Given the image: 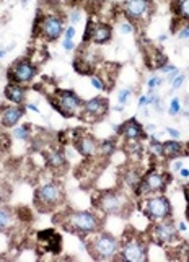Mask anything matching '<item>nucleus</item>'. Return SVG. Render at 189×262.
<instances>
[{"label": "nucleus", "mask_w": 189, "mask_h": 262, "mask_svg": "<svg viewBox=\"0 0 189 262\" xmlns=\"http://www.w3.org/2000/svg\"><path fill=\"white\" fill-rule=\"evenodd\" d=\"M92 248V256L100 260H110L114 259L119 252V241L108 233H100L90 243Z\"/></svg>", "instance_id": "nucleus-1"}, {"label": "nucleus", "mask_w": 189, "mask_h": 262, "mask_svg": "<svg viewBox=\"0 0 189 262\" xmlns=\"http://www.w3.org/2000/svg\"><path fill=\"white\" fill-rule=\"evenodd\" d=\"M62 187L57 183H49L36 191L34 204L39 207V210H51L62 202Z\"/></svg>", "instance_id": "nucleus-2"}, {"label": "nucleus", "mask_w": 189, "mask_h": 262, "mask_svg": "<svg viewBox=\"0 0 189 262\" xmlns=\"http://www.w3.org/2000/svg\"><path fill=\"white\" fill-rule=\"evenodd\" d=\"M67 222L66 227L75 233H93L100 228V220L92 212H72Z\"/></svg>", "instance_id": "nucleus-3"}, {"label": "nucleus", "mask_w": 189, "mask_h": 262, "mask_svg": "<svg viewBox=\"0 0 189 262\" xmlns=\"http://www.w3.org/2000/svg\"><path fill=\"white\" fill-rule=\"evenodd\" d=\"M143 212L152 222L166 220L172 215V205H170V201L165 195L150 197L143 202Z\"/></svg>", "instance_id": "nucleus-4"}, {"label": "nucleus", "mask_w": 189, "mask_h": 262, "mask_svg": "<svg viewBox=\"0 0 189 262\" xmlns=\"http://www.w3.org/2000/svg\"><path fill=\"white\" fill-rule=\"evenodd\" d=\"M82 101L74 92H67V90H60L56 93V99L52 101V106L66 117H72L80 107H82Z\"/></svg>", "instance_id": "nucleus-5"}, {"label": "nucleus", "mask_w": 189, "mask_h": 262, "mask_svg": "<svg viewBox=\"0 0 189 262\" xmlns=\"http://www.w3.org/2000/svg\"><path fill=\"white\" fill-rule=\"evenodd\" d=\"M96 205L100 207L103 212L110 213V215H121L125 207H128V199H125L121 192L110 191V192H104L100 195Z\"/></svg>", "instance_id": "nucleus-6"}, {"label": "nucleus", "mask_w": 189, "mask_h": 262, "mask_svg": "<svg viewBox=\"0 0 189 262\" xmlns=\"http://www.w3.org/2000/svg\"><path fill=\"white\" fill-rule=\"evenodd\" d=\"M168 184V178L161 173H155L152 171L147 176H143L139 181V187H137V195H145V194H155L165 191V187Z\"/></svg>", "instance_id": "nucleus-7"}, {"label": "nucleus", "mask_w": 189, "mask_h": 262, "mask_svg": "<svg viewBox=\"0 0 189 262\" xmlns=\"http://www.w3.org/2000/svg\"><path fill=\"white\" fill-rule=\"evenodd\" d=\"M39 30H41V34L48 41H54L62 34V31H64V23H62V20L59 16L48 15V16L43 18V21L39 25Z\"/></svg>", "instance_id": "nucleus-8"}, {"label": "nucleus", "mask_w": 189, "mask_h": 262, "mask_svg": "<svg viewBox=\"0 0 189 262\" xmlns=\"http://www.w3.org/2000/svg\"><path fill=\"white\" fill-rule=\"evenodd\" d=\"M36 67L28 60H22L15 64L10 70H8V77L10 80H13L15 83H20V82H31L36 75Z\"/></svg>", "instance_id": "nucleus-9"}, {"label": "nucleus", "mask_w": 189, "mask_h": 262, "mask_svg": "<svg viewBox=\"0 0 189 262\" xmlns=\"http://www.w3.org/2000/svg\"><path fill=\"white\" fill-rule=\"evenodd\" d=\"M121 257H122V260H128V262L143 260V259L147 257V249H145V246H143V243L140 239L132 238V239H129L122 246V249H121Z\"/></svg>", "instance_id": "nucleus-10"}, {"label": "nucleus", "mask_w": 189, "mask_h": 262, "mask_svg": "<svg viewBox=\"0 0 189 262\" xmlns=\"http://www.w3.org/2000/svg\"><path fill=\"white\" fill-rule=\"evenodd\" d=\"M150 12V0H124V13L129 20H142Z\"/></svg>", "instance_id": "nucleus-11"}, {"label": "nucleus", "mask_w": 189, "mask_h": 262, "mask_svg": "<svg viewBox=\"0 0 189 262\" xmlns=\"http://www.w3.org/2000/svg\"><path fill=\"white\" fill-rule=\"evenodd\" d=\"M111 39V28L108 25H93L92 21L87 26L85 41H92L95 44H104Z\"/></svg>", "instance_id": "nucleus-12"}, {"label": "nucleus", "mask_w": 189, "mask_h": 262, "mask_svg": "<svg viewBox=\"0 0 189 262\" xmlns=\"http://www.w3.org/2000/svg\"><path fill=\"white\" fill-rule=\"evenodd\" d=\"M152 236L158 245H166V243H172L176 238V228L172 222H160L154 227Z\"/></svg>", "instance_id": "nucleus-13"}, {"label": "nucleus", "mask_w": 189, "mask_h": 262, "mask_svg": "<svg viewBox=\"0 0 189 262\" xmlns=\"http://www.w3.org/2000/svg\"><path fill=\"white\" fill-rule=\"evenodd\" d=\"M83 114L90 116L92 119H100L108 111V101L104 98H93L90 101L83 103Z\"/></svg>", "instance_id": "nucleus-14"}, {"label": "nucleus", "mask_w": 189, "mask_h": 262, "mask_svg": "<svg viewBox=\"0 0 189 262\" xmlns=\"http://www.w3.org/2000/svg\"><path fill=\"white\" fill-rule=\"evenodd\" d=\"M75 147L78 150L80 155H83L87 158H92L96 155L98 148H100V143H98L92 135H80V137H77L75 140Z\"/></svg>", "instance_id": "nucleus-15"}, {"label": "nucleus", "mask_w": 189, "mask_h": 262, "mask_svg": "<svg viewBox=\"0 0 189 262\" xmlns=\"http://www.w3.org/2000/svg\"><path fill=\"white\" fill-rule=\"evenodd\" d=\"M39 243L43 245V248L46 249V251H51V252H57L60 251L62 248V238H60V234H57L56 231H52V230H44L39 233V236H38Z\"/></svg>", "instance_id": "nucleus-16"}, {"label": "nucleus", "mask_w": 189, "mask_h": 262, "mask_svg": "<svg viewBox=\"0 0 189 262\" xmlns=\"http://www.w3.org/2000/svg\"><path fill=\"white\" fill-rule=\"evenodd\" d=\"M2 114H0V122H2L4 127H13L16 122L22 119L25 110L22 106H10V107H2Z\"/></svg>", "instance_id": "nucleus-17"}, {"label": "nucleus", "mask_w": 189, "mask_h": 262, "mask_svg": "<svg viewBox=\"0 0 189 262\" xmlns=\"http://www.w3.org/2000/svg\"><path fill=\"white\" fill-rule=\"evenodd\" d=\"M119 134H122L128 140H139V139L143 137V135H145V134H143L142 125L136 119L125 121L119 127Z\"/></svg>", "instance_id": "nucleus-18"}, {"label": "nucleus", "mask_w": 189, "mask_h": 262, "mask_svg": "<svg viewBox=\"0 0 189 262\" xmlns=\"http://www.w3.org/2000/svg\"><path fill=\"white\" fill-rule=\"evenodd\" d=\"M5 96L7 99H10L12 103L15 104H20L25 101V96H26V92H25V88L20 86L18 83H10V85H7L5 88Z\"/></svg>", "instance_id": "nucleus-19"}, {"label": "nucleus", "mask_w": 189, "mask_h": 262, "mask_svg": "<svg viewBox=\"0 0 189 262\" xmlns=\"http://www.w3.org/2000/svg\"><path fill=\"white\" fill-rule=\"evenodd\" d=\"M181 150H183V147H181V143H179L176 139L175 140H168V142H163L161 143V150H160V153H161V157H165V158H175V157H178L179 153H181Z\"/></svg>", "instance_id": "nucleus-20"}, {"label": "nucleus", "mask_w": 189, "mask_h": 262, "mask_svg": "<svg viewBox=\"0 0 189 262\" xmlns=\"http://www.w3.org/2000/svg\"><path fill=\"white\" fill-rule=\"evenodd\" d=\"M12 225V212L8 209L0 207V231L7 230Z\"/></svg>", "instance_id": "nucleus-21"}, {"label": "nucleus", "mask_w": 189, "mask_h": 262, "mask_svg": "<svg viewBox=\"0 0 189 262\" xmlns=\"http://www.w3.org/2000/svg\"><path fill=\"white\" fill-rule=\"evenodd\" d=\"M49 165L52 168H62L66 165V157L62 155L60 151H54L52 155L49 157Z\"/></svg>", "instance_id": "nucleus-22"}, {"label": "nucleus", "mask_w": 189, "mask_h": 262, "mask_svg": "<svg viewBox=\"0 0 189 262\" xmlns=\"http://www.w3.org/2000/svg\"><path fill=\"white\" fill-rule=\"evenodd\" d=\"M178 13L181 15L184 20H189V0H179L178 2Z\"/></svg>", "instance_id": "nucleus-23"}, {"label": "nucleus", "mask_w": 189, "mask_h": 262, "mask_svg": "<svg viewBox=\"0 0 189 262\" xmlns=\"http://www.w3.org/2000/svg\"><path fill=\"white\" fill-rule=\"evenodd\" d=\"M30 125H23V127H16L15 129V132H13V135L16 139H20V140H26L30 137Z\"/></svg>", "instance_id": "nucleus-24"}, {"label": "nucleus", "mask_w": 189, "mask_h": 262, "mask_svg": "<svg viewBox=\"0 0 189 262\" xmlns=\"http://www.w3.org/2000/svg\"><path fill=\"white\" fill-rule=\"evenodd\" d=\"M10 197V187L5 184H0V204H4Z\"/></svg>", "instance_id": "nucleus-25"}, {"label": "nucleus", "mask_w": 189, "mask_h": 262, "mask_svg": "<svg viewBox=\"0 0 189 262\" xmlns=\"http://www.w3.org/2000/svg\"><path fill=\"white\" fill-rule=\"evenodd\" d=\"M168 113L172 116H176L179 113V99L178 98L172 99V103H170V107H168Z\"/></svg>", "instance_id": "nucleus-26"}, {"label": "nucleus", "mask_w": 189, "mask_h": 262, "mask_svg": "<svg viewBox=\"0 0 189 262\" xmlns=\"http://www.w3.org/2000/svg\"><path fill=\"white\" fill-rule=\"evenodd\" d=\"M100 147H101L104 155H111V153L114 151V143L113 142H103Z\"/></svg>", "instance_id": "nucleus-27"}, {"label": "nucleus", "mask_w": 189, "mask_h": 262, "mask_svg": "<svg viewBox=\"0 0 189 262\" xmlns=\"http://www.w3.org/2000/svg\"><path fill=\"white\" fill-rule=\"evenodd\" d=\"M129 96H131V90H129V88L122 90V92L119 93V103H121V104H125V103H128Z\"/></svg>", "instance_id": "nucleus-28"}, {"label": "nucleus", "mask_w": 189, "mask_h": 262, "mask_svg": "<svg viewBox=\"0 0 189 262\" xmlns=\"http://www.w3.org/2000/svg\"><path fill=\"white\" fill-rule=\"evenodd\" d=\"M161 83H163V80L158 78V77H154V78H150V80H149V88H150V90H154L155 86H160Z\"/></svg>", "instance_id": "nucleus-29"}, {"label": "nucleus", "mask_w": 189, "mask_h": 262, "mask_svg": "<svg viewBox=\"0 0 189 262\" xmlns=\"http://www.w3.org/2000/svg\"><path fill=\"white\" fill-rule=\"evenodd\" d=\"M184 75H178L175 80H173V82H172V85H173V88H179V86H181L183 85V82H184Z\"/></svg>", "instance_id": "nucleus-30"}, {"label": "nucleus", "mask_w": 189, "mask_h": 262, "mask_svg": "<svg viewBox=\"0 0 189 262\" xmlns=\"http://www.w3.org/2000/svg\"><path fill=\"white\" fill-rule=\"evenodd\" d=\"M62 46H64V49L66 51H72V49H74L75 48V44H74V41H72V39H64V42H62Z\"/></svg>", "instance_id": "nucleus-31"}, {"label": "nucleus", "mask_w": 189, "mask_h": 262, "mask_svg": "<svg viewBox=\"0 0 189 262\" xmlns=\"http://www.w3.org/2000/svg\"><path fill=\"white\" fill-rule=\"evenodd\" d=\"M179 39H189V26H183V30L179 31Z\"/></svg>", "instance_id": "nucleus-32"}, {"label": "nucleus", "mask_w": 189, "mask_h": 262, "mask_svg": "<svg viewBox=\"0 0 189 262\" xmlns=\"http://www.w3.org/2000/svg\"><path fill=\"white\" fill-rule=\"evenodd\" d=\"M92 85H93L96 90H103V83H101V80L98 78V77H93V78H92Z\"/></svg>", "instance_id": "nucleus-33"}, {"label": "nucleus", "mask_w": 189, "mask_h": 262, "mask_svg": "<svg viewBox=\"0 0 189 262\" xmlns=\"http://www.w3.org/2000/svg\"><path fill=\"white\" fill-rule=\"evenodd\" d=\"M121 31H122L124 34H129V33L132 31L131 23H122V25H121Z\"/></svg>", "instance_id": "nucleus-34"}, {"label": "nucleus", "mask_w": 189, "mask_h": 262, "mask_svg": "<svg viewBox=\"0 0 189 262\" xmlns=\"http://www.w3.org/2000/svg\"><path fill=\"white\" fill-rule=\"evenodd\" d=\"M178 75H179V72H178L176 69H173V70H172V72H170V74H168V82L172 83V82H173V80H175V78H176Z\"/></svg>", "instance_id": "nucleus-35"}, {"label": "nucleus", "mask_w": 189, "mask_h": 262, "mask_svg": "<svg viewBox=\"0 0 189 262\" xmlns=\"http://www.w3.org/2000/svg\"><path fill=\"white\" fill-rule=\"evenodd\" d=\"M74 36H75V30L70 26V28L66 30V38H67V39H74Z\"/></svg>", "instance_id": "nucleus-36"}, {"label": "nucleus", "mask_w": 189, "mask_h": 262, "mask_svg": "<svg viewBox=\"0 0 189 262\" xmlns=\"http://www.w3.org/2000/svg\"><path fill=\"white\" fill-rule=\"evenodd\" d=\"M166 130H168L170 137H172V139H179V132H178L176 129H172V127H170V129H166Z\"/></svg>", "instance_id": "nucleus-37"}, {"label": "nucleus", "mask_w": 189, "mask_h": 262, "mask_svg": "<svg viewBox=\"0 0 189 262\" xmlns=\"http://www.w3.org/2000/svg\"><path fill=\"white\" fill-rule=\"evenodd\" d=\"M70 20L74 21V23H77V21L80 20V13H78V12H72V15H70Z\"/></svg>", "instance_id": "nucleus-38"}, {"label": "nucleus", "mask_w": 189, "mask_h": 262, "mask_svg": "<svg viewBox=\"0 0 189 262\" xmlns=\"http://www.w3.org/2000/svg\"><path fill=\"white\" fill-rule=\"evenodd\" d=\"M181 168H183V161H181V160H179V161H176V163L173 165V169H175V171H179V169H181Z\"/></svg>", "instance_id": "nucleus-39"}, {"label": "nucleus", "mask_w": 189, "mask_h": 262, "mask_svg": "<svg viewBox=\"0 0 189 262\" xmlns=\"http://www.w3.org/2000/svg\"><path fill=\"white\" fill-rule=\"evenodd\" d=\"M145 103H147V96H140V99H139V106L143 107V106H145Z\"/></svg>", "instance_id": "nucleus-40"}, {"label": "nucleus", "mask_w": 189, "mask_h": 262, "mask_svg": "<svg viewBox=\"0 0 189 262\" xmlns=\"http://www.w3.org/2000/svg\"><path fill=\"white\" fill-rule=\"evenodd\" d=\"M179 173H181L183 178H187L189 176V169L187 168H181V169H179Z\"/></svg>", "instance_id": "nucleus-41"}, {"label": "nucleus", "mask_w": 189, "mask_h": 262, "mask_svg": "<svg viewBox=\"0 0 189 262\" xmlns=\"http://www.w3.org/2000/svg\"><path fill=\"white\" fill-rule=\"evenodd\" d=\"M178 228H179V231H186V223H179Z\"/></svg>", "instance_id": "nucleus-42"}, {"label": "nucleus", "mask_w": 189, "mask_h": 262, "mask_svg": "<svg viewBox=\"0 0 189 262\" xmlns=\"http://www.w3.org/2000/svg\"><path fill=\"white\" fill-rule=\"evenodd\" d=\"M184 194H186V199H187V205H189V186L184 187Z\"/></svg>", "instance_id": "nucleus-43"}, {"label": "nucleus", "mask_w": 189, "mask_h": 262, "mask_svg": "<svg viewBox=\"0 0 189 262\" xmlns=\"http://www.w3.org/2000/svg\"><path fill=\"white\" fill-rule=\"evenodd\" d=\"M28 107H30L31 111H34V113H39V110H38V107H36L34 104H28Z\"/></svg>", "instance_id": "nucleus-44"}, {"label": "nucleus", "mask_w": 189, "mask_h": 262, "mask_svg": "<svg viewBox=\"0 0 189 262\" xmlns=\"http://www.w3.org/2000/svg\"><path fill=\"white\" fill-rule=\"evenodd\" d=\"M147 130H149V132H154V130H155V125H154V124H149V125H147Z\"/></svg>", "instance_id": "nucleus-45"}, {"label": "nucleus", "mask_w": 189, "mask_h": 262, "mask_svg": "<svg viewBox=\"0 0 189 262\" xmlns=\"http://www.w3.org/2000/svg\"><path fill=\"white\" fill-rule=\"evenodd\" d=\"M158 39H160L161 42H163V41L166 39V34H161V36H160V38H158Z\"/></svg>", "instance_id": "nucleus-46"}, {"label": "nucleus", "mask_w": 189, "mask_h": 262, "mask_svg": "<svg viewBox=\"0 0 189 262\" xmlns=\"http://www.w3.org/2000/svg\"><path fill=\"white\" fill-rule=\"evenodd\" d=\"M5 54H7L5 51H0V57H5Z\"/></svg>", "instance_id": "nucleus-47"}, {"label": "nucleus", "mask_w": 189, "mask_h": 262, "mask_svg": "<svg viewBox=\"0 0 189 262\" xmlns=\"http://www.w3.org/2000/svg\"><path fill=\"white\" fill-rule=\"evenodd\" d=\"M114 2H121V0H114Z\"/></svg>", "instance_id": "nucleus-48"}]
</instances>
